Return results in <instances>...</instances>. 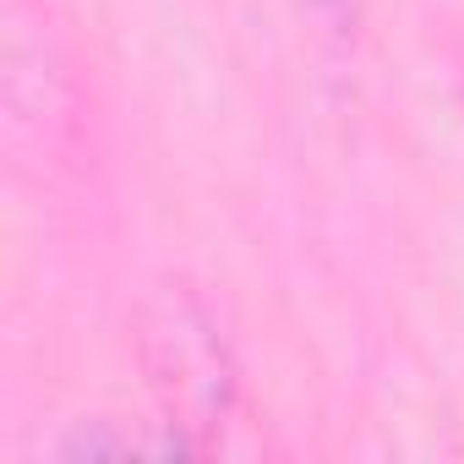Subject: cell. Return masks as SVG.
<instances>
[{"instance_id": "obj_1", "label": "cell", "mask_w": 464, "mask_h": 464, "mask_svg": "<svg viewBox=\"0 0 464 464\" xmlns=\"http://www.w3.org/2000/svg\"><path fill=\"white\" fill-rule=\"evenodd\" d=\"M142 361L169 426H208L229 410L236 366L218 339V323L191 290H164L142 312Z\"/></svg>"}, {"instance_id": "obj_2", "label": "cell", "mask_w": 464, "mask_h": 464, "mask_svg": "<svg viewBox=\"0 0 464 464\" xmlns=\"http://www.w3.org/2000/svg\"><path fill=\"white\" fill-rule=\"evenodd\" d=\"M306 6L328 23V28H350L361 17V0H306Z\"/></svg>"}]
</instances>
